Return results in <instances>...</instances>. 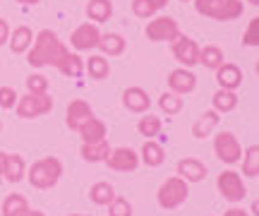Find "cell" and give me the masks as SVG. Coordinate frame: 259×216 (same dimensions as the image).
Here are the masks:
<instances>
[{
	"mask_svg": "<svg viewBox=\"0 0 259 216\" xmlns=\"http://www.w3.org/2000/svg\"><path fill=\"white\" fill-rule=\"evenodd\" d=\"M60 38L53 29H41L34 41H31V48L27 51V63L31 67H46V65H56L58 56H60Z\"/></svg>",
	"mask_w": 259,
	"mask_h": 216,
	"instance_id": "1",
	"label": "cell"
},
{
	"mask_svg": "<svg viewBox=\"0 0 259 216\" xmlns=\"http://www.w3.org/2000/svg\"><path fill=\"white\" fill-rule=\"evenodd\" d=\"M24 178L29 180V185L36 190H51L58 185V180L63 178V161L56 156H44L31 163V168L27 170Z\"/></svg>",
	"mask_w": 259,
	"mask_h": 216,
	"instance_id": "2",
	"label": "cell"
},
{
	"mask_svg": "<svg viewBox=\"0 0 259 216\" xmlns=\"http://www.w3.org/2000/svg\"><path fill=\"white\" fill-rule=\"evenodd\" d=\"M187 197H190V183H185L180 176H170V178H166L163 183H161L158 192H156L158 207L166 209V211L183 207V204L187 202Z\"/></svg>",
	"mask_w": 259,
	"mask_h": 216,
	"instance_id": "3",
	"label": "cell"
},
{
	"mask_svg": "<svg viewBox=\"0 0 259 216\" xmlns=\"http://www.w3.org/2000/svg\"><path fill=\"white\" fill-rule=\"evenodd\" d=\"M53 111V96L46 94H24L17 99V104H15V113H17L19 118H41V115H46V113Z\"/></svg>",
	"mask_w": 259,
	"mask_h": 216,
	"instance_id": "4",
	"label": "cell"
},
{
	"mask_svg": "<svg viewBox=\"0 0 259 216\" xmlns=\"http://www.w3.org/2000/svg\"><path fill=\"white\" fill-rule=\"evenodd\" d=\"M213 154L221 163L233 166V163H238L242 159V147L233 132H219L213 137Z\"/></svg>",
	"mask_w": 259,
	"mask_h": 216,
	"instance_id": "5",
	"label": "cell"
},
{
	"mask_svg": "<svg viewBox=\"0 0 259 216\" xmlns=\"http://www.w3.org/2000/svg\"><path fill=\"white\" fill-rule=\"evenodd\" d=\"M216 188H219V192H221L228 202H240V199H245V195H247L245 180H242V176L235 173V170H223V173H219Z\"/></svg>",
	"mask_w": 259,
	"mask_h": 216,
	"instance_id": "6",
	"label": "cell"
},
{
	"mask_svg": "<svg viewBox=\"0 0 259 216\" xmlns=\"http://www.w3.org/2000/svg\"><path fill=\"white\" fill-rule=\"evenodd\" d=\"M180 34V27H178V22L173 17H168V15H158V17H151L147 24V38L149 41H173V38Z\"/></svg>",
	"mask_w": 259,
	"mask_h": 216,
	"instance_id": "7",
	"label": "cell"
},
{
	"mask_svg": "<svg viewBox=\"0 0 259 216\" xmlns=\"http://www.w3.org/2000/svg\"><path fill=\"white\" fill-rule=\"evenodd\" d=\"M99 38H101V29L94 22H84L70 34V44H72L74 53H82V51H92L99 46Z\"/></svg>",
	"mask_w": 259,
	"mask_h": 216,
	"instance_id": "8",
	"label": "cell"
},
{
	"mask_svg": "<svg viewBox=\"0 0 259 216\" xmlns=\"http://www.w3.org/2000/svg\"><path fill=\"white\" fill-rule=\"evenodd\" d=\"M103 163L111 170H118V173H132L139 166V154L130 147H115V149H111V154L106 156Z\"/></svg>",
	"mask_w": 259,
	"mask_h": 216,
	"instance_id": "9",
	"label": "cell"
},
{
	"mask_svg": "<svg viewBox=\"0 0 259 216\" xmlns=\"http://www.w3.org/2000/svg\"><path fill=\"white\" fill-rule=\"evenodd\" d=\"M170 44H173V58L180 63V67H192L199 63V46L194 38L178 34Z\"/></svg>",
	"mask_w": 259,
	"mask_h": 216,
	"instance_id": "10",
	"label": "cell"
},
{
	"mask_svg": "<svg viewBox=\"0 0 259 216\" xmlns=\"http://www.w3.org/2000/svg\"><path fill=\"white\" fill-rule=\"evenodd\" d=\"M197 87V75L190 67H176L168 72V92L173 94H190Z\"/></svg>",
	"mask_w": 259,
	"mask_h": 216,
	"instance_id": "11",
	"label": "cell"
},
{
	"mask_svg": "<svg viewBox=\"0 0 259 216\" xmlns=\"http://www.w3.org/2000/svg\"><path fill=\"white\" fill-rule=\"evenodd\" d=\"M94 115V111H92V106L87 104L84 99H74V101H70L67 104V111H65V125L70 127V130H79L84 122L89 120Z\"/></svg>",
	"mask_w": 259,
	"mask_h": 216,
	"instance_id": "12",
	"label": "cell"
},
{
	"mask_svg": "<svg viewBox=\"0 0 259 216\" xmlns=\"http://www.w3.org/2000/svg\"><path fill=\"white\" fill-rule=\"evenodd\" d=\"M58 67V72L65 77H82L84 72V60L79 58V53H72L67 46L60 48V56H58L56 60V65Z\"/></svg>",
	"mask_w": 259,
	"mask_h": 216,
	"instance_id": "13",
	"label": "cell"
},
{
	"mask_svg": "<svg viewBox=\"0 0 259 216\" xmlns=\"http://www.w3.org/2000/svg\"><path fill=\"white\" fill-rule=\"evenodd\" d=\"M206 166H204L199 159H192V156H187V159H180L176 166V176L185 180V183H202L206 178Z\"/></svg>",
	"mask_w": 259,
	"mask_h": 216,
	"instance_id": "14",
	"label": "cell"
},
{
	"mask_svg": "<svg viewBox=\"0 0 259 216\" xmlns=\"http://www.w3.org/2000/svg\"><path fill=\"white\" fill-rule=\"evenodd\" d=\"M120 99H122V106L130 113H147L151 108V99H149V94L142 87H127Z\"/></svg>",
	"mask_w": 259,
	"mask_h": 216,
	"instance_id": "15",
	"label": "cell"
},
{
	"mask_svg": "<svg viewBox=\"0 0 259 216\" xmlns=\"http://www.w3.org/2000/svg\"><path fill=\"white\" fill-rule=\"evenodd\" d=\"M216 84L219 89L235 92L242 84V70L235 63H223L221 67H216Z\"/></svg>",
	"mask_w": 259,
	"mask_h": 216,
	"instance_id": "16",
	"label": "cell"
},
{
	"mask_svg": "<svg viewBox=\"0 0 259 216\" xmlns=\"http://www.w3.org/2000/svg\"><path fill=\"white\" fill-rule=\"evenodd\" d=\"M31 41H34V31L27 24H22V27H15V31H10L8 46L15 56H22V53H27L31 48Z\"/></svg>",
	"mask_w": 259,
	"mask_h": 216,
	"instance_id": "17",
	"label": "cell"
},
{
	"mask_svg": "<svg viewBox=\"0 0 259 216\" xmlns=\"http://www.w3.org/2000/svg\"><path fill=\"white\" fill-rule=\"evenodd\" d=\"M77 132H79V137H82V144H96V142L106 140V135H108V130H106V122L99 120L96 115H92V118L84 122Z\"/></svg>",
	"mask_w": 259,
	"mask_h": 216,
	"instance_id": "18",
	"label": "cell"
},
{
	"mask_svg": "<svg viewBox=\"0 0 259 216\" xmlns=\"http://www.w3.org/2000/svg\"><path fill=\"white\" fill-rule=\"evenodd\" d=\"M139 161H142L144 166H149V168H158V166L166 161V151H163V147H161L158 142L147 140L142 144V149H139Z\"/></svg>",
	"mask_w": 259,
	"mask_h": 216,
	"instance_id": "19",
	"label": "cell"
},
{
	"mask_svg": "<svg viewBox=\"0 0 259 216\" xmlns=\"http://www.w3.org/2000/svg\"><path fill=\"white\" fill-rule=\"evenodd\" d=\"M219 122H221V113H216L211 108V111H204L199 118H197V122L192 125V135L197 137V140H204V137H209L216 127H219Z\"/></svg>",
	"mask_w": 259,
	"mask_h": 216,
	"instance_id": "20",
	"label": "cell"
},
{
	"mask_svg": "<svg viewBox=\"0 0 259 216\" xmlns=\"http://www.w3.org/2000/svg\"><path fill=\"white\" fill-rule=\"evenodd\" d=\"M27 176V163L19 154H8L5 156V166H3V178L8 183H19Z\"/></svg>",
	"mask_w": 259,
	"mask_h": 216,
	"instance_id": "21",
	"label": "cell"
},
{
	"mask_svg": "<svg viewBox=\"0 0 259 216\" xmlns=\"http://www.w3.org/2000/svg\"><path fill=\"white\" fill-rule=\"evenodd\" d=\"M108 154H111L108 140H101V142H96V144H82V147H79V156H82L87 163H103Z\"/></svg>",
	"mask_w": 259,
	"mask_h": 216,
	"instance_id": "22",
	"label": "cell"
},
{
	"mask_svg": "<svg viewBox=\"0 0 259 216\" xmlns=\"http://www.w3.org/2000/svg\"><path fill=\"white\" fill-rule=\"evenodd\" d=\"M111 15H113V3L111 0H89V3H87V17L92 19L94 24L108 22Z\"/></svg>",
	"mask_w": 259,
	"mask_h": 216,
	"instance_id": "23",
	"label": "cell"
},
{
	"mask_svg": "<svg viewBox=\"0 0 259 216\" xmlns=\"http://www.w3.org/2000/svg\"><path fill=\"white\" fill-rule=\"evenodd\" d=\"M96 48H101V53L103 56H122L125 53V48H127V41L120 36V34H101V38H99V46Z\"/></svg>",
	"mask_w": 259,
	"mask_h": 216,
	"instance_id": "24",
	"label": "cell"
},
{
	"mask_svg": "<svg viewBox=\"0 0 259 216\" xmlns=\"http://www.w3.org/2000/svg\"><path fill=\"white\" fill-rule=\"evenodd\" d=\"M29 209L31 207H29L27 197H24V195H19V192H15V195H8V197H5L0 214L3 216H24Z\"/></svg>",
	"mask_w": 259,
	"mask_h": 216,
	"instance_id": "25",
	"label": "cell"
},
{
	"mask_svg": "<svg viewBox=\"0 0 259 216\" xmlns=\"http://www.w3.org/2000/svg\"><path fill=\"white\" fill-rule=\"evenodd\" d=\"M113 197H115V190H113L111 183H103V180H99V183H94L92 190H89V199H92L96 207H108L113 202Z\"/></svg>",
	"mask_w": 259,
	"mask_h": 216,
	"instance_id": "26",
	"label": "cell"
},
{
	"mask_svg": "<svg viewBox=\"0 0 259 216\" xmlns=\"http://www.w3.org/2000/svg\"><path fill=\"white\" fill-rule=\"evenodd\" d=\"M199 63H202L206 70H216V67H221L223 63H226V56H223V51L219 46L209 44V46L199 48Z\"/></svg>",
	"mask_w": 259,
	"mask_h": 216,
	"instance_id": "27",
	"label": "cell"
},
{
	"mask_svg": "<svg viewBox=\"0 0 259 216\" xmlns=\"http://www.w3.org/2000/svg\"><path fill=\"white\" fill-rule=\"evenodd\" d=\"M211 104H213V111L216 113H231L238 108V96H235V92L219 89V92L211 96Z\"/></svg>",
	"mask_w": 259,
	"mask_h": 216,
	"instance_id": "28",
	"label": "cell"
},
{
	"mask_svg": "<svg viewBox=\"0 0 259 216\" xmlns=\"http://www.w3.org/2000/svg\"><path fill=\"white\" fill-rule=\"evenodd\" d=\"M87 72L92 79H106V77L111 75V63H108V58L106 56H92L87 58Z\"/></svg>",
	"mask_w": 259,
	"mask_h": 216,
	"instance_id": "29",
	"label": "cell"
},
{
	"mask_svg": "<svg viewBox=\"0 0 259 216\" xmlns=\"http://www.w3.org/2000/svg\"><path fill=\"white\" fill-rule=\"evenodd\" d=\"M137 132L139 135H144L147 140H154L156 135H161V118H158V115H151V113L147 111V115L139 118Z\"/></svg>",
	"mask_w": 259,
	"mask_h": 216,
	"instance_id": "30",
	"label": "cell"
},
{
	"mask_svg": "<svg viewBox=\"0 0 259 216\" xmlns=\"http://www.w3.org/2000/svg\"><path fill=\"white\" fill-rule=\"evenodd\" d=\"M240 161H242V173H245V178H257L259 176V147L257 144L247 147L245 159H240Z\"/></svg>",
	"mask_w": 259,
	"mask_h": 216,
	"instance_id": "31",
	"label": "cell"
},
{
	"mask_svg": "<svg viewBox=\"0 0 259 216\" xmlns=\"http://www.w3.org/2000/svg\"><path fill=\"white\" fill-rule=\"evenodd\" d=\"M158 108L166 113V115H178L183 111V96L173 94V92H163L158 96Z\"/></svg>",
	"mask_w": 259,
	"mask_h": 216,
	"instance_id": "32",
	"label": "cell"
},
{
	"mask_svg": "<svg viewBox=\"0 0 259 216\" xmlns=\"http://www.w3.org/2000/svg\"><path fill=\"white\" fill-rule=\"evenodd\" d=\"M242 10H245L242 0H223L216 19H219V22H233V19H238L242 15Z\"/></svg>",
	"mask_w": 259,
	"mask_h": 216,
	"instance_id": "33",
	"label": "cell"
},
{
	"mask_svg": "<svg viewBox=\"0 0 259 216\" xmlns=\"http://www.w3.org/2000/svg\"><path fill=\"white\" fill-rule=\"evenodd\" d=\"M24 87H27L29 94H46L48 92V77L41 75V72H34L24 79Z\"/></svg>",
	"mask_w": 259,
	"mask_h": 216,
	"instance_id": "34",
	"label": "cell"
},
{
	"mask_svg": "<svg viewBox=\"0 0 259 216\" xmlns=\"http://www.w3.org/2000/svg\"><path fill=\"white\" fill-rule=\"evenodd\" d=\"M221 5H223V0H194V10L202 17H209V19H216Z\"/></svg>",
	"mask_w": 259,
	"mask_h": 216,
	"instance_id": "35",
	"label": "cell"
},
{
	"mask_svg": "<svg viewBox=\"0 0 259 216\" xmlns=\"http://www.w3.org/2000/svg\"><path fill=\"white\" fill-rule=\"evenodd\" d=\"M132 204H130L125 197H113V202L108 204V216H132Z\"/></svg>",
	"mask_w": 259,
	"mask_h": 216,
	"instance_id": "36",
	"label": "cell"
},
{
	"mask_svg": "<svg viewBox=\"0 0 259 216\" xmlns=\"http://www.w3.org/2000/svg\"><path fill=\"white\" fill-rule=\"evenodd\" d=\"M259 17H252L245 34H242V46H250V48H257L259 46Z\"/></svg>",
	"mask_w": 259,
	"mask_h": 216,
	"instance_id": "37",
	"label": "cell"
},
{
	"mask_svg": "<svg viewBox=\"0 0 259 216\" xmlns=\"http://www.w3.org/2000/svg\"><path fill=\"white\" fill-rule=\"evenodd\" d=\"M132 12H135L137 17H142V19H151L158 10L154 8V3H151V0H132Z\"/></svg>",
	"mask_w": 259,
	"mask_h": 216,
	"instance_id": "38",
	"label": "cell"
},
{
	"mask_svg": "<svg viewBox=\"0 0 259 216\" xmlns=\"http://www.w3.org/2000/svg\"><path fill=\"white\" fill-rule=\"evenodd\" d=\"M17 99H19V94L12 89V87H0V108H3V111L15 108Z\"/></svg>",
	"mask_w": 259,
	"mask_h": 216,
	"instance_id": "39",
	"label": "cell"
},
{
	"mask_svg": "<svg viewBox=\"0 0 259 216\" xmlns=\"http://www.w3.org/2000/svg\"><path fill=\"white\" fill-rule=\"evenodd\" d=\"M8 38H10V24L0 17V46H3V44H8Z\"/></svg>",
	"mask_w": 259,
	"mask_h": 216,
	"instance_id": "40",
	"label": "cell"
},
{
	"mask_svg": "<svg viewBox=\"0 0 259 216\" xmlns=\"http://www.w3.org/2000/svg\"><path fill=\"white\" fill-rule=\"evenodd\" d=\"M223 216H250V214H247L245 209H240V207H231Z\"/></svg>",
	"mask_w": 259,
	"mask_h": 216,
	"instance_id": "41",
	"label": "cell"
},
{
	"mask_svg": "<svg viewBox=\"0 0 259 216\" xmlns=\"http://www.w3.org/2000/svg\"><path fill=\"white\" fill-rule=\"evenodd\" d=\"M151 3H154V8H156V10H163L170 0H151Z\"/></svg>",
	"mask_w": 259,
	"mask_h": 216,
	"instance_id": "42",
	"label": "cell"
},
{
	"mask_svg": "<svg viewBox=\"0 0 259 216\" xmlns=\"http://www.w3.org/2000/svg\"><path fill=\"white\" fill-rule=\"evenodd\" d=\"M24 216H46V214H44L41 209H29V211H27Z\"/></svg>",
	"mask_w": 259,
	"mask_h": 216,
	"instance_id": "43",
	"label": "cell"
},
{
	"mask_svg": "<svg viewBox=\"0 0 259 216\" xmlns=\"http://www.w3.org/2000/svg\"><path fill=\"white\" fill-rule=\"evenodd\" d=\"M5 156H8V151H0V176H3V166H5Z\"/></svg>",
	"mask_w": 259,
	"mask_h": 216,
	"instance_id": "44",
	"label": "cell"
},
{
	"mask_svg": "<svg viewBox=\"0 0 259 216\" xmlns=\"http://www.w3.org/2000/svg\"><path fill=\"white\" fill-rule=\"evenodd\" d=\"M17 3H22V5H38L41 0H17Z\"/></svg>",
	"mask_w": 259,
	"mask_h": 216,
	"instance_id": "45",
	"label": "cell"
},
{
	"mask_svg": "<svg viewBox=\"0 0 259 216\" xmlns=\"http://www.w3.org/2000/svg\"><path fill=\"white\" fill-rule=\"evenodd\" d=\"M247 3H250V5H259V0H247Z\"/></svg>",
	"mask_w": 259,
	"mask_h": 216,
	"instance_id": "46",
	"label": "cell"
},
{
	"mask_svg": "<svg viewBox=\"0 0 259 216\" xmlns=\"http://www.w3.org/2000/svg\"><path fill=\"white\" fill-rule=\"evenodd\" d=\"M70 216H92V214H70Z\"/></svg>",
	"mask_w": 259,
	"mask_h": 216,
	"instance_id": "47",
	"label": "cell"
},
{
	"mask_svg": "<svg viewBox=\"0 0 259 216\" xmlns=\"http://www.w3.org/2000/svg\"><path fill=\"white\" fill-rule=\"evenodd\" d=\"M0 185H3V176H0Z\"/></svg>",
	"mask_w": 259,
	"mask_h": 216,
	"instance_id": "48",
	"label": "cell"
},
{
	"mask_svg": "<svg viewBox=\"0 0 259 216\" xmlns=\"http://www.w3.org/2000/svg\"><path fill=\"white\" fill-rule=\"evenodd\" d=\"M0 132H3V122H0Z\"/></svg>",
	"mask_w": 259,
	"mask_h": 216,
	"instance_id": "49",
	"label": "cell"
},
{
	"mask_svg": "<svg viewBox=\"0 0 259 216\" xmlns=\"http://www.w3.org/2000/svg\"><path fill=\"white\" fill-rule=\"evenodd\" d=\"M183 3H187V0H183Z\"/></svg>",
	"mask_w": 259,
	"mask_h": 216,
	"instance_id": "50",
	"label": "cell"
}]
</instances>
